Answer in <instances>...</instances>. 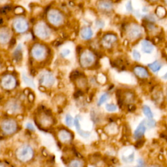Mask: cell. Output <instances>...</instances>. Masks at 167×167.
Masks as SVG:
<instances>
[{
  "label": "cell",
  "mask_w": 167,
  "mask_h": 167,
  "mask_svg": "<svg viewBox=\"0 0 167 167\" xmlns=\"http://www.w3.org/2000/svg\"><path fill=\"white\" fill-rule=\"evenodd\" d=\"M38 155L36 144L30 140H23L14 145L11 151V157L17 165L28 166L35 161Z\"/></svg>",
  "instance_id": "cell-1"
},
{
  "label": "cell",
  "mask_w": 167,
  "mask_h": 167,
  "mask_svg": "<svg viewBox=\"0 0 167 167\" xmlns=\"http://www.w3.org/2000/svg\"><path fill=\"white\" fill-rule=\"evenodd\" d=\"M19 92L5 96L0 102V114L11 115L20 119L26 114L28 110L27 97Z\"/></svg>",
  "instance_id": "cell-2"
},
{
  "label": "cell",
  "mask_w": 167,
  "mask_h": 167,
  "mask_svg": "<svg viewBox=\"0 0 167 167\" xmlns=\"http://www.w3.org/2000/svg\"><path fill=\"white\" fill-rule=\"evenodd\" d=\"M33 120L35 126L45 132H52L58 125L56 114L50 107L39 105L34 110Z\"/></svg>",
  "instance_id": "cell-3"
},
{
  "label": "cell",
  "mask_w": 167,
  "mask_h": 167,
  "mask_svg": "<svg viewBox=\"0 0 167 167\" xmlns=\"http://www.w3.org/2000/svg\"><path fill=\"white\" fill-rule=\"evenodd\" d=\"M22 130L21 119L15 116L0 114V140L13 138Z\"/></svg>",
  "instance_id": "cell-4"
},
{
  "label": "cell",
  "mask_w": 167,
  "mask_h": 167,
  "mask_svg": "<svg viewBox=\"0 0 167 167\" xmlns=\"http://www.w3.org/2000/svg\"><path fill=\"white\" fill-rule=\"evenodd\" d=\"M20 78L14 70H5L0 74V93L4 95H10L20 91Z\"/></svg>",
  "instance_id": "cell-5"
},
{
  "label": "cell",
  "mask_w": 167,
  "mask_h": 167,
  "mask_svg": "<svg viewBox=\"0 0 167 167\" xmlns=\"http://www.w3.org/2000/svg\"><path fill=\"white\" fill-rule=\"evenodd\" d=\"M50 49L45 45L35 43L32 45L29 52V61L34 69L45 68L50 61Z\"/></svg>",
  "instance_id": "cell-6"
},
{
  "label": "cell",
  "mask_w": 167,
  "mask_h": 167,
  "mask_svg": "<svg viewBox=\"0 0 167 167\" xmlns=\"http://www.w3.org/2000/svg\"><path fill=\"white\" fill-rule=\"evenodd\" d=\"M38 89L44 92H52L58 87V79L54 72L48 68H42L37 74Z\"/></svg>",
  "instance_id": "cell-7"
},
{
  "label": "cell",
  "mask_w": 167,
  "mask_h": 167,
  "mask_svg": "<svg viewBox=\"0 0 167 167\" xmlns=\"http://www.w3.org/2000/svg\"><path fill=\"white\" fill-rule=\"evenodd\" d=\"M57 143L62 148H69L74 144L75 134L71 128L65 125H58L52 131Z\"/></svg>",
  "instance_id": "cell-8"
},
{
  "label": "cell",
  "mask_w": 167,
  "mask_h": 167,
  "mask_svg": "<svg viewBox=\"0 0 167 167\" xmlns=\"http://www.w3.org/2000/svg\"><path fill=\"white\" fill-rule=\"evenodd\" d=\"M78 55V63L81 69L92 70L97 67V55L91 50H82Z\"/></svg>",
  "instance_id": "cell-9"
},
{
  "label": "cell",
  "mask_w": 167,
  "mask_h": 167,
  "mask_svg": "<svg viewBox=\"0 0 167 167\" xmlns=\"http://www.w3.org/2000/svg\"><path fill=\"white\" fill-rule=\"evenodd\" d=\"M71 80L75 89L81 93H85L89 88V79L83 72L75 71L72 72Z\"/></svg>",
  "instance_id": "cell-10"
},
{
  "label": "cell",
  "mask_w": 167,
  "mask_h": 167,
  "mask_svg": "<svg viewBox=\"0 0 167 167\" xmlns=\"http://www.w3.org/2000/svg\"><path fill=\"white\" fill-rule=\"evenodd\" d=\"M34 35L41 40H46L52 35V30L45 21H38L33 26Z\"/></svg>",
  "instance_id": "cell-11"
},
{
  "label": "cell",
  "mask_w": 167,
  "mask_h": 167,
  "mask_svg": "<svg viewBox=\"0 0 167 167\" xmlns=\"http://www.w3.org/2000/svg\"><path fill=\"white\" fill-rule=\"evenodd\" d=\"M46 18L48 23L52 26L55 28L62 26L65 22V17L62 12L55 8H51L46 13Z\"/></svg>",
  "instance_id": "cell-12"
},
{
  "label": "cell",
  "mask_w": 167,
  "mask_h": 167,
  "mask_svg": "<svg viewBox=\"0 0 167 167\" xmlns=\"http://www.w3.org/2000/svg\"><path fill=\"white\" fill-rule=\"evenodd\" d=\"M65 164L66 167H87L88 161L82 156L74 155L67 157Z\"/></svg>",
  "instance_id": "cell-13"
},
{
  "label": "cell",
  "mask_w": 167,
  "mask_h": 167,
  "mask_svg": "<svg viewBox=\"0 0 167 167\" xmlns=\"http://www.w3.org/2000/svg\"><path fill=\"white\" fill-rule=\"evenodd\" d=\"M12 28L15 32L22 34L27 32L29 29V23L23 16H18L12 21Z\"/></svg>",
  "instance_id": "cell-14"
},
{
  "label": "cell",
  "mask_w": 167,
  "mask_h": 167,
  "mask_svg": "<svg viewBox=\"0 0 167 167\" xmlns=\"http://www.w3.org/2000/svg\"><path fill=\"white\" fill-rule=\"evenodd\" d=\"M67 101V95L62 92L55 93L52 99L53 105L58 109H62L66 106Z\"/></svg>",
  "instance_id": "cell-15"
},
{
  "label": "cell",
  "mask_w": 167,
  "mask_h": 167,
  "mask_svg": "<svg viewBox=\"0 0 167 167\" xmlns=\"http://www.w3.org/2000/svg\"><path fill=\"white\" fill-rule=\"evenodd\" d=\"M127 36L132 40L137 39L142 35V29L139 25L136 24H132L127 29Z\"/></svg>",
  "instance_id": "cell-16"
},
{
  "label": "cell",
  "mask_w": 167,
  "mask_h": 167,
  "mask_svg": "<svg viewBox=\"0 0 167 167\" xmlns=\"http://www.w3.org/2000/svg\"><path fill=\"white\" fill-rule=\"evenodd\" d=\"M81 116L80 115H76L75 117V122H74V127L75 128V130L80 137L83 139H88L91 136L92 132L89 131L84 130L82 129V125L80 123Z\"/></svg>",
  "instance_id": "cell-17"
},
{
  "label": "cell",
  "mask_w": 167,
  "mask_h": 167,
  "mask_svg": "<svg viewBox=\"0 0 167 167\" xmlns=\"http://www.w3.org/2000/svg\"><path fill=\"white\" fill-rule=\"evenodd\" d=\"M117 41V37L112 33L106 34L101 39V45L105 48L110 49Z\"/></svg>",
  "instance_id": "cell-18"
},
{
  "label": "cell",
  "mask_w": 167,
  "mask_h": 167,
  "mask_svg": "<svg viewBox=\"0 0 167 167\" xmlns=\"http://www.w3.org/2000/svg\"><path fill=\"white\" fill-rule=\"evenodd\" d=\"M11 32L7 27L0 28V45H5L9 43L11 40Z\"/></svg>",
  "instance_id": "cell-19"
},
{
  "label": "cell",
  "mask_w": 167,
  "mask_h": 167,
  "mask_svg": "<svg viewBox=\"0 0 167 167\" xmlns=\"http://www.w3.org/2000/svg\"><path fill=\"white\" fill-rule=\"evenodd\" d=\"M97 7L100 11L109 12L112 10L113 3L110 0H101L98 2Z\"/></svg>",
  "instance_id": "cell-20"
},
{
  "label": "cell",
  "mask_w": 167,
  "mask_h": 167,
  "mask_svg": "<svg viewBox=\"0 0 167 167\" xmlns=\"http://www.w3.org/2000/svg\"><path fill=\"white\" fill-rule=\"evenodd\" d=\"M79 35L83 41H89L93 37V32L92 28L89 26H84L80 29Z\"/></svg>",
  "instance_id": "cell-21"
},
{
  "label": "cell",
  "mask_w": 167,
  "mask_h": 167,
  "mask_svg": "<svg viewBox=\"0 0 167 167\" xmlns=\"http://www.w3.org/2000/svg\"><path fill=\"white\" fill-rule=\"evenodd\" d=\"M12 58L16 63H19L22 61L23 58V47L22 45L19 44L16 46V48L12 52Z\"/></svg>",
  "instance_id": "cell-22"
},
{
  "label": "cell",
  "mask_w": 167,
  "mask_h": 167,
  "mask_svg": "<svg viewBox=\"0 0 167 167\" xmlns=\"http://www.w3.org/2000/svg\"><path fill=\"white\" fill-rule=\"evenodd\" d=\"M141 48L145 54H152L154 50V46L150 41L144 40L141 42Z\"/></svg>",
  "instance_id": "cell-23"
},
{
  "label": "cell",
  "mask_w": 167,
  "mask_h": 167,
  "mask_svg": "<svg viewBox=\"0 0 167 167\" xmlns=\"http://www.w3.org/2000/svg\"><path fill=\"white\" fill-rule=\"evenodd\" d=\"M144 122V121L141 122V123L138 126L137 129L135 130L134 132V136L136 139H140L144 135L145 130H146V128H145L144 125L145 123Z\"/></svg>",
  "instance_id": "cell-24"
},
{
  "label": "cell",
  "mask_w": 167,
  "mask_h": 167,
  "mask_svg": "<svg viewBox=\"0 0 167 167\" xmlns=\"http://www.w3.org/2000/svg\"><path fill=\"white\" fill-rule=\"evenodd\" d=\"M134 72L136 76H138L141 78H148V77L149 76V73H148V71L143 67L137 66V67H135Z\"/></svg>",
  "instance_id": "cell-25"
},
{
  "label": "cell",
  "mask_w": 167,
  "mask_h": 167,
  "mask_svg": "<svg viewBox=\"0 0 167 167\" xmlns=\"http://www.w3.org/2000/svg\"><path fill=\"white\" fill-rule=\"evenodd\" d=\"M74 122H75V117L72 115V114L67 113L65 114V118H64V123L65 125L68 128H71L74 127Z\"/></svg>",
  "instance_id": "cell-26"
},
{
  "label": "cell",
  "mask_w": 167,
  "mask_h": 167,
  "mask_svg": "<svg viewBox=\"0 0 167 167\" xmlns=\"http://www.w3.org/2000/svg\"><path fill=\"white\" fill-rule=\"evenodd\" d=\"M22 79H23V82L25 83V84H26L28 87L29 88H35V84L33 80L30 78L28 75L26 74L23 73L22 74Z\"/></svg>",
  "instance_id": "cell-27"
},
{
  "label": "cell",
  "mask_w": 167,
  "mask_h": 167,
  "mask_svg": "<svg viewBox=\"0 0 167 167\" xmlns=\"http://www.w3.org/2000/svg\"><path fill=\"white\" fill-rule=\"evenodd\" d=\"M148 67H149L150 69L154 72H157L159 71L162 67V65L161 64L160 62H159L158 61H155L154 62L150 64H149Z\"/></svg>",
  "instance_id": "cell-28"
},
{
  "label": "cell",
  "mask_w": 167,
  "mask_h": 167,
  "mask_svg": "<svg viewBox=\"0 0 167 167\" xmlns=\"http://www.w3.org/2000/svg\"><path fill=\"white\" fill-rule=\"evenodd\" d=\"M109 98V95L108 93H102L97 101V106H101V105H103L105 102H106L107 101H108Z\"/></svg>",
  "instance_id": "cell-29"
},
{
  "label": "cell",
  "mask_w": 167,
  "mask_h": 167,
  "mask_svg": "<svg viewBox=\"0 0 167 167\" xmlns=\"http://www.w3.org/2000/svg\"><path fill=\"white\" fill-rule=\"evenodd\" d=\"M35 123H33L32 122H27L25 124V129L28 132H30V133H33L36 131V128L35 126Z\"/></svg>",
  "instance_id": "cell-30"
},
{
  "label": "cell",
  "mask_w": 167,
  "mask_h": 167,
  "mask_svg": "<svg viewBox=\"0 0 167 167\" xmlns=\"http://www.w3.org/2000/svg\"><path fill=\"white\" fill-rule=\"evenodd\" d=\"M143 112H144V114H145V116H146L149 119L153 118V113L152 112L151 109H149V107H148V106H143Z\"/></svg>",
  "instance_id": "cell-31"
},
{
  "label": "cell",
  "mask_w": 167,
  "mask_h": 167,
  "mask_svg": "<svg viewBox=\"0 0 167 167\" xmlns=\"http://www.w3.org/2000/svg\"><path fill=\"white\" fill-rule=\"evenodd\" d=\"M12 10V7L10 5H6L0 8V14L5 15Z\"/></svg>",
  "instance_id": "cell-32"
},
{
  "label": "cell",
  "mask_w": 167,
  "mask_h": 167,
  "mask_svg": "<svg viewBox=\"0 0 167 167\" xmlns=\"http://www.w3.org/2000/svg\"><path fill=\"white\" fill-rule=\"evenodd\" d=\"M105 109L109 112H113L116 111L117 106L112 103H108L105 105Z\"/></svg>",
  "instance_id": "cell-33"
},
{
  "label": "cell",
  "mask_w": 167,
  "mask_h": 167,
  "mask_svg": "<svg viewBox=\"0 0 167 167\" xmlns=\"http://www.w3.org/2000/svg\"><path fill=\"white\" fill-rule=\"evenodd\" d=\"M71 53V51L70 49L64 48L61 51L60 53H59V55H60L61 58H66L68 56H69Z\"/></svg>",
  "instance_id": "cell-34"
},
{
  "label": "cell",
  "mask_w": 167,
  "mask_h": 167,
  "mask_svg": "<svg viewBox=\"0 0 167 167\" xmlns=\"http://www.w3.org/2000/svg\"><path fill=\"white\" fill-rule=\"evenodd\" d=\"M166 14V11L165 8L162 7H158L156 9V15L159 16V17H162L164 16Z\"/></svg>",
  "instance_id": "cell-35"
},
{
  "label": "cell",
  "mask_w": 167,
  "mask_h": 167,
  "mask_svg": "<svg viewBox=\"0 0 167 167\" xmlns=\"http://www.w3.org/2000/svg\"><path fill=\"white\" fill-rule=\"evenodd\" d=\"M0 167H12V165L6 159H0Z\"/></svg>",
  "instance_id": "cell-36"
},
{
  "label": "cell",
  "mask_w": 167,
  "mask_h": 167,
  "mask_svg": "<svg viewBox=\"0 0 167 167\" xmlns=\"http://www.w3.org/2000/svg\"><path fill=\"white\" fill-rule=\"evenodd\" d=\"M105 23L102 20L98 19L95 21V25H96V27L98 28H99V29L103 28L105 27Z\"/></svg>",
  "instance_id": "cell-37"
},
{
  "label": "cell",
  "mask_w": 167,
  "mask_h": 167,
  "mask_svg": "<svg viewBox=\"0 0 167 167\" xmlns=\"http://www.w3.org/2000/svg\"><path fill=\"white\" fill-rule=\"evenodd\" d=\"M132 57H133V58L135 59L136 61H139L141 58V55L138 50H134L133 51H132Z\"/></svg>",
  "instance_id": "cell-38"
},
{
  "label": "cell",
  "mask_w": 167,
  "mask_h": 167,
  "mask_svg": "<svg viewBox=\"0 0 167 167\" xmlns=\"http://www.w3.org/2000/svg\"><path fill=\"white\" fill-rule=\"evenodd\" d=\"M146 124V125L150 128H153L154 127H155L156 125V122L155 120H153L152 119H149V120H148L147 122H145V123Z\"/></svg>",
  "instance_id": "cell-39"
},
{
  "label": "cell",
  "mask_w": 167,
  "mask_h": 167,
  "mask_svg": "<svg viewBox=\"0 0 167 167\" xmlns=\"http://www.w3.org/2000/svg\"><path fill=\"white\" fill-rule=\"evenodd\" d=\"M145 143V140H143V139H140L137 142H136V144H135V148H140L142 146V145H144V144Z\"/></svg>",
  "instance_id": "cell-40"
},
{
  "label": "cell",
  "mask_w": 167,
  "mask_h": 167,
  "mask_svg": "<svg viewBox=\"0 0 167 167\" xmlns=\"http://www.w3.org/2000/svg\"><path fill=\"white\" fill-rule=\"evenodd\" d=\"M5 63L2 60V59L0 58V74H2L3 71H5Z\"/></svg>",
  "instance_id": "cell-41"
},
{
  "label": "cell",
  "mask_w": 167,
  "mask_h": 167,
  "mask_svg": "<svg viewBox=\"0 0 167 167\" xmlns=\"http://www.w3.org/2000/svg\"><path fill=\"white\" fill-rule=\"evenodd\" d=\"M134 153H132L131 154H130V155L125 157V158H124V160H125V162H132L134 160Z\"/></svg>",
  "instance_id": "cell-42"
},
{
  "label": "cell",
  "mask_w": 167,
  "mask_h": 167,
  "mask_svg": "<svg viewBox=\"0 0 167 167\" xmlns=\"http://www.w3.org/2000/svg\"><path fill=\"white\" fill-rule=\"evenodd\" d=\"M126 9H127V11H129V12H132V11H133V7H132L131 1H129V2H128L127 3V5H126Z\"/></svg>",
  "instance_id": "cell-43"
},
{
  "label": "cell",
  "mask_w": 167,
  "mask_h": 167,
  "mask_svg": "<svg viewBox=\"0 0 167 167\" xmlns=\"http://www.w3.org/2000/svg\"><path fill=\"white\" fill-rule=\"evenodd\" d=\"M144 166H145V165H144V161L142 159H140L138 161V165L135 167H144Z\"/></svg>",
  "instance_id": "cell-44"
},
{
  "label": "cell",
  "mask_w": 167,
  "mask_h": 167,
  "mask_svg": "<svg viewBox=\"0 0 167 167\" xmlns=\"http://www.w3.org/2000/svg\"><path fill=\"white\" fill-rule=\"evenodd\" d=\"M136 109V106L132 105H130L129 107H128V110H129V111H130V112H134Z\"/></svg>",
  "instance_id": "cell-45"
},
{
  "label": "cell",
  "mask_w": 167,
  "mask_h": 167,
  "mask_svg": "<svg viewBox=\"0 0 167 167\" xmlns=\"http://www.w3.org/2000/svg\"><path fill=\"white\" fill-rule=\"evenodd\" d=\"M163 78H164V79H167V72H166V73L164 75V76H163Z\"/></svg>",
  "instance_id": "cell-46"
},
{
  "label": "cell",
  "mask_w": 167,
  "mask_h": 167,
  "mask_svg": "<svg viewBox=\"0 0 167 167\" xmlns=\"http://www.w3.org/2000/svg\"><path fill=\"white\" fill-rule=\"evenodd\" d=\"M7 1V0H0V3H4V2H5Z\"/></svg>",
  "instance_id": "cell-47"
},
{
  "label": "cell",
  "mask_w": 167,
  "mask_h": 167,
  "mask_svg": "<svg viewBox=\"0 0 167 167\" xmlns=\"http://www.w3.org/2000/svg\"><path fill=\"white\" fill-rule=\"evenodd\" d=\"M165 3L167 4V0H165Z\"/></svg>",
  "instance_id": "cell-48"
},
{
  "label": "cell",
  "mask_w": 167,
  "mask_h": 167,
  "mask_svg": "<svg viewBox=\"0 0 167 167\" xmlns=\"http://www.w3.org/2000/svg\"><path fill=\"white\" fill-rule=\"evenodd\" d=\"M151 1H153V2H155V1H157V0H151Z\"/></svg>",
  "instance_id": "cell-49"
},
{
  "label": "cell",
  "mask_w": 167,
  "mask_h": 167,
  "mask_svg": "<svg viewBox=\"0 0 167 167\" xmlns=\"http://www.w3.org/2000/svg\"><path fill=\"white\" fill-rule=\"evenodd\" d=\"M153 167H155V166H153Z\"/></svg>",
  "instance_id": "cell-50"
}]
</instances>
